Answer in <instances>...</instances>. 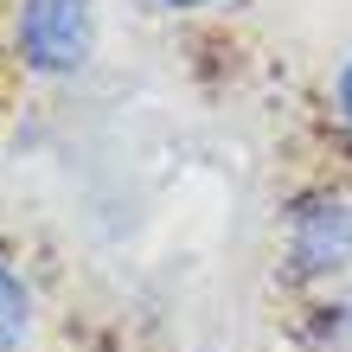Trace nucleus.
<instances>
[{"mask_svg":"<svg viewBox=\"0 0 352 352\" xmlns=\"http://www.w3.org/2000/svg\"><path fill=\"white\" fill-rule=\"evenodd\" d=\"M352 263V199L314 192L288 212V269L301 282H327Z\"/></svg>","mask_w":352,"mask_h":352,"instance_id":"obj_2","label":"nucleus"},{"mask_svg":"<svg viewBox=\"0 0 352 352\" xmlns=\"http://www.w3.org/2000/svg\"><path fill=\"white\" fill-rule=\"evenodd\" d=\"M314 340L327 352H352V295L346 301H327L320 314H314Z\"/></svg>","mask_w":352,"mask_h":352,"instance_id":"obj_4","label":"nucleus"},{"mask_svg":"<svg viewBox=\"0 0 352 352\" xmlns=\"http://www.w3.org/2000/svg\"><path fill=\"white\" fill-rule=\"evenodd\" d=\"M333 102H340V122L352 129V58L340 65V84H333Z\"/></svg>","mask_w":352,"mask_h":352,"instance_id":"obj_5","label":"nucleus"},{"mask_svg":"<svg viewBox=\"0 0 352 352\" xmlns=\"http://www.w3.org/2000/svg\"><path fill=\"white\" fill-rule=\"evenodd\" d=\"M160 7H173V13H192V7H212V0H160Z\"/></svg>","mask_w":352,"mask_h":352,"instance_id":"obj_6","label":"nucleus"},{"mask_svg":"<svg viewBox=\"0 0 352 352\" xmlns=\"http://www.w3.org/2000/svg\"><path fill=\"white\" fill-rule=\"evenodd\" d=\"M32 327V288L13 263H0V352H13Z\"/></svg>","mask_w":352,"mask_h":352,"instance_id":"obj_3","label":"nucleus"},{"mask_svg":"<svg viewBox=\"0 0 352 352\" xmlns=\"http://www.w3.org/2000/svg\"><path fill=\"white\" fill-rule=\"evenodd\" d=\"M13 45L19 65L38 77H77L96 52V7L90 0H19Z\"/></svg>","mask_w":352,"mask_h":352,"instance_id":"obj_1","label":"nucleus"}]
</instances>
